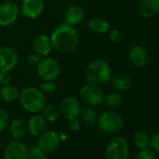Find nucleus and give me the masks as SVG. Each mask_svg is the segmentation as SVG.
Returning a JSON list of instances; mask_svg holds the SVG:
<instances>
[{"label":"nucleus","mask_w":159,"mask_h":159,"mask_svg":"<svg viewBox=\"0 0 159 159\" xmlns=\"http://www.w3.org/2000/svg\"><path fill=\"white\" fill-rule=\"evenodd\" d=\"M52 47L59 52L69 53L79 45V35L73 25L68 24L57 26L50 37Z\"/></svg>","instance_id":"obj_1"},{"label":"nucleus","mask_w":159,"mask_h":159,"mask_svg":"<svg viewBox=\"0 0 159 159\" xmlns=\"http://www.w3.org/2000/svg\"><path fill=\"white\" fill-rule=\"evenodd\" d=\"M19 100L25 110L38 113L46 106L45 94L37 87H26L19 95Z\"/></svg>","instance_id":"obj_2"},{"label":"nucleus","mask_w":159,"mask_h":159,"mask_svg":"<svg viewBox=\"0 0 159 159\" xmlns=\"http://www.w3.org/2000/svg\"><path fill=\"white\" fill-rule=\"evenodd\" d=\"M111 68L103 60H96L90 63L85 69V78L90 84L101 85L111 79Z\"/></svg>","instance_id":"obj_3"},{"label":"nucleus","mask_w":159,"mask_h":159,"mask_svg":"<svg viewBox=\"0 0 159 159\" xmlns=\"http://www.w3.org/2000/svg\"><path fill=\"white\" fill-rule=\"evenodd\" d=\"M61 72L60 63L52 57H44L38 64V73L43 81H54Z\"/></svg>","instance_id":"obj_4"},{"label":"nucleus","mask_w":159,"mask_h":159,"mask_svg":"<svg viewBox=\"0 0 159 159\" xmlns=\"http://www.w3.org/2000/svg\"><path fill=\"white\" fill-rule=\"evenodd\" d=\"M129 146L123 137H115L110 140L106 148L107 159H128Z\"/></svg>","instance_id":"obj_5"},{"label":"nucleus","mask_w":159,"mask_h":159,"mask_svg":"<svg viewBox=\"0 0 159 159\" xmlns=\"http://www.w3.org/2000/svg\"><path fill=\"white\" fill-rule=\"evenodd\" d=\"M97 125L102 132L114 133L122 129L124 121L118 113L113 111H106L99 116Z\"/></svg>","instance_id":"obj_6"},{"label":"nucleus","mask_w":159,"mask_h":159,"mask_svg":"<svg viewBox=\"0 0 159 159\" xmlns=\"http://www.w3.org/2000/svg\"><path fill=\"white\" fill-rule=\"evenodd\" d=\"M81 98L88 106H98L103 103L104 93L98 84H88L81 89Z\"/></svg>","instance_id":"obj_7"},{"label":"nucleus","mask_w":159,"mask_h":159,"mask_svg":"<svg viewBox=\"0 0 159 159\" xmlns=\"http://www.w3.org/2000/svg\"><path fill=\"white\" fill-rule=\"evenodd\" d=\"M19 14V9L13 2L8 1L0 5V25L9 26L14 24Z\"/></svg>","instance_id":"obj_8"},{"label":"nucleus","mask_w":159,"mask_h":159,"mask_svg":"<svg viewBox=\"0 0 159 159\" xmlns=\"http://www.w3.org/2000/svg\"><path fill=\"white\" fill-rule=\"evenodd\" d=\"M39 146L45 152H52L58 149L60 146L61 139L59 135L52 130L44 131L41 135L39 136Z\"/></svg>","instance_id":"obj_9"},{"label":"nucleus","mask_w":159,"mask_h":159,"mask_svg":"<svg viewBox=\"0 0 159 159\" xmlns=\"http://www.w3.org/2000/svg\"><path fill=\"white\" fill-rule=\"evenodd\" d=\"M19 61L17 52L11 47L0 48V71H10L16 66Z\"/></svg>","instance_id":"obj_10"},{"label":"nucleus","mask_w":159,"mask_h":159,"mask_svg":"<svg viewBox=\"0 0 159 159\" xmlns=\"http://www.w3.org/2000/svg\"><path fill=\"white\" fill-rule=\"evenodd\" d=\"M81 104L80 102L72 97H68L64 98L59 106V112L66 119H73L77 118L81 111Z\"/></svg>","instance_id":"obj_11"},{"label":"nucleus","mask_w":159,"mask_h":159,"mask_svg":"<svg viewBox=\"0 0 159 159\" xmlns=\"http://www.w3.org/2000/svg\"><path fill=\"white\" fill-rule=\"evenodd\" d=\"M27 146L19 139L11 141L4 152V159H27Z\"/></svg>","instance_id":"obj_12"},{"label":"nucleus","mask_w":159,"mask_h":159,"mask_svg":"<svg viewBox=\"0 0 159 159\" xmlns=\"http://www.w3.org/2000/svg\"><path fill=\"white\" fill-rule=\"evenodd\" d=\"M43 0H24L22 4V14L28 19H36L44 11Z\"/></svg>","instance_id":"obj_13"},{"label":"nucleus","mask_w":159,"mask_h":159,"mask_svg":"<svg viewBox=\"0 0 159 159\" xmlns=\"http://www.w3.org/2000/svg\"><path fill=\"white\" fill-rule=\"evenodd\" d=\"M129 58L131 63L137 67H144L150 61V53L148 50L141 46L137 45L133 47L129 52Z\"/></svg>","instance_id":"obj_14"},{"label":"nucleus","mask_w":159,"mask_h":159,"mask_svg":"<svg viewBox=\"0 0 159 159\" xmlns=\"http://www.w3.org/2000/svg\"><path fill=\"white\" fill-rule=\"evenodd\" d=\"M139 11L144 18H152L159 11V0H140Z\"/></svg>","instance_id":"obj_15"},{"label":"nucleus","mask_w":159,"mask_h":159,"mask_svg":"<svg viewBox=\"0 0 159 159\" xmlns=\"http://www.w3.org/2000/svg\"><path fill=\"white\" fill-rule=\"evenodd\" d=\"M52 48L51 38L47 35L41 34L38 36L34 41V50L35 52L40 56H47Z\"/></svg>","instance_id":"obj_16"},{"label":"nucleus","mask_w":159,"mask_h":159,"mask_svg":"<svg viewBox=\"0 0 159 159\" xmlns=\"http://www.w3.org/2000/svg\"><path fill=\"white\" fill-rule=\"evenodd\" d=\"M66 19L70 25H79L84 19V9L79 5L70 6L66 12Z\"/></svg>","instance_id":"obj_17"},{"label":"nucleus","mask_w":159,"mask_h":159,"mask_svg":"<svg viewBox=\"0 0 159 159\" xmlns=\"http://www.w3.org/2000/svg\"><path fill=\"white\" fill-rule=\"evenodd\" d=\"M27 128L31 135L39 137L46 130V120L42 115L35 114L29 119L27 123Z\"/></svg>","instance_id":"obj_18"},{"label":"nucleus","mask_w":159,"mask_h":159,"mask_svg":"<svg viewBox=\"0 0 159 159\" xmlns=\"http://www.w3.org/2000/svg\"><path fill=\"white\" fill-rule=\"evenodd\" d=\"M11 135L14 139H23L28 131L27 123H25L23 119H16L14 120L10 125Z\"/></svg>","instance_id":"obj_19"},{"label":"nucleus","mask_w":159,"mask_h":159,"mask_svg":"<svg viewBox=\"0 0 159 159\" xmlns=\"http://www.w3.org/2000/svg\"><path fill=\"white\" fill-rule=\"evenodd\" d=\"M111 84L117 91H126L131 86V79L127 74L117 73L112 77Z\"/></svg>","instance_id":"obj_20"},{"label":"nucleus","mask_w":159,"mask_h":159,"mask_svg":"<svg viewBox=\"0 0 159 159\" xmlns=\"http://www.w3.org/2000/svg\"><path fill=\"white\" fill-rule=\"evenodd\" d=\"M79 115L87 126H95L98 123V114L91 107H84L81 109Z\"/></svg>","instance_id":"obj_21"},{"label":"nucleus","mask_w":159,"mask_h":159,"mask_svg":"<svg viewBox=\"0 0 159 159\" xmlns=\"http://www.w3.org/2000/svg\"><path fill=\"white\" fill-rule=\"evenodd\" d=\"M19 95L20 93L17 87L10 84L7 85H3V87L1 88V91H0V97L9 103H12L16 101L19 98Z\"/></svg>","instance_id":"obj_22"},{"label":"nucleus","mask_w":159,"mask_h":159,"mask_svg":"<svg viewBox=\"0 0 159 159\" xmlns=\"http://www.w3.org/2000/svg\"><path fill=\"white\" fill-rule=\"evenodd\" d=\"M88 28L95 33L104 34L110 31V24L104 19L94 18L88 23Z\"/></svg>","instance_id":"obj_23"},{"label":"nucleus","mask_w":159,"mask_h":159,"mask_svg":"<svg viewBox=\"0 0 159 159\" xmlns=\"http://www.w3.org/2000/svg\"><path fill=\"white\" fill-rule=\"evenodd\" d=\"M103 103L107 108L118 109L123 104V97L121 94L117 92H112V93H110L106 98H104Z\"/></svg>","instance_id":"obj_24"},{"label":"nucleus","mask_w":159,"mask_h":159,"mask_svg":"<svg viewBox=\"0 0 159 159\" xmlns=\"http://www.w3.org/2000/svg\"><path fill=\"white\" fill-rule=\"evenodd\" d=\"M149 136L145 131H138L133 136V141L139 149H146L149 146Z\"/></svg>","instance_id":"obj_25"},{"label":"nucleus","mask_w":159,"mask_h":159,"mask_svg":"<svg viewBox=\"0 0 159 159\" xmlns=\"http://www.w3.org/2000/svg\"><path fill=\"white\" fill-rule=\"evenodd\" d=\"M42 111V116L43 118L48 121V122H55L59 118V111L53 107L52 105H48L43 108Z\"/></svg>","instance_id":"obj_26"},{"label":"nucleus","mask_w":159,"mask_h":159,"mask_svg":"<svg viewBox=\"0 0 159 159\" xmlns=\"http://www.w3.org/2000/svg\"><path fill=\"white\" fill-rule=\"evenodd\" d=\"M46 152L39 146L35 145L28 149L27 159H46Z\"/></svg>","instance_id":"obj_27"},{"label":"nucleus","mask_w":159,"mask_h":159,"mask_svg":"<svg viewBox=\"0 0 159 159\" xmlns=\"http://www.w3.org/2000/svg\"><path fill=\"white\" fill-rule=\"evenodd\" d=\"M135 159H158V158L152 150H149L146 148V149H141L137 153Z\"/></svg>","instance_id":"obj_28"},{"label":"nucleus","mask_w":159,"mask_h":159,"mask_svg":"<svg viewBox=\"0 0 159 159\" xmlns=\"http://www.w3.org/2000/svg\"><path fill=\"white\" fill-rule=\"evenodd\" d=\"M10 123V117L7 111L0 109V133L6 130Z\"/></svg>","instance_id":"obj_29"},{"label":"nucleus","mask_w":159,"mask_h":159,"mask_svg":"<svg viewBox=\"0 0 159 159\" xmlns=\"http://www.w3.org/2000/svg\"><path fill=\"white\" fill-rule=\"evenodd\" d=\"M40 90L44 94H51L56 90V85L53 81H44L40 85Z\"/></svg>","instance_id":"obj_30"},{"label":"nucleus","mask_w":159,"mask_h":159,"mask_svg":"<svg viewBox=\"0 0 159 159\" xmlns=\"http://www.w3.org/2000/svg\"><path fill=\"white\" fill-rule=\"evenodd\" d=\"M149 146L151 147V150L154 152H159V133H156L152 136V138H150Z\"/></svg>","instance_id":"obj_31"},{"label":"nucleus","mask_w":159,"mask_h":159,"mask_svg":"<svg viewBox=\"0 0 159 159\" xmlns=\"http://www.w3.org/2000/svg\"><path fill=\"white\" fill-rule=\"evenodd\" d=\"M11 75L9 71H0V84L7 85L11 83Z\"/></svg>","instance_id":"obj_32"},{"label":"nucleus","mask_w":159,"mask_h":159,"mask_svg":"<svg viewBox=\"0 0 159 159\" xmlns=\"http://www.w3.org/2000/svg\"><path fill=\"white\" fill-rule=\"evenodd\" d=\"M109 37H110V39H111L112 42H114V43H119V42L121 41V39H122V35H121V33H120L117 29L111 30V31L110 32Z\"/></svg>","instance_id":"obj_33"},{"label":"nucleus","mask_w":159,"mask_h":159,"mask_svg":"<svg viewBox=\"0 0 159 159\" xmlns=\"http://www.w3.org/2000/svg\"><path fill=\"white\" fill-rule=\"evenodd\" d=\"M40 55H39L36 52H32L27 55V61L31 65H38L40 62Z\"/></svg>","instance_id":"obj_34"},{"label":"nucleus","mask_w":159,"mask_h":159,"mask_svg":"<svg viewBox=\"0 0 159 159\" xmlns=\"http://www.w3.org/2000/svg\"><path fill=\"white\" fill-rule=\"evenodd\" d=\"M68 127L70 130L72 131H78L81 128V124L77 120V118H73V119H69L68 120Z\"/></svg>","instance_id":"obj_35"},{"label":"nucleus","mask_w":159,"mask_h":159,"mask_svg":"<svg viewBox=\"0 0 159 159\" xmlns=\"http://www.w3.org/2000/svg\"><path fill=\"white\" fill-rule=\"evenodd\" d=\"M0 144H1V142H0Z\"/></svg>","instance_id":"obj_36"},{"label":"nucleus","mask_w":159,"mask_h":159,"mask_svg":"<svg viewBox=\"0 0 159 159\" xmlns=\"http://www.w3.org/2000/svg\"><path fill=\"white\" fill-rule=\"evenodd\" d=\"M0 98H1V97H0Z\"/></svg>","instance_id":"obj_37"}]
</instances>
